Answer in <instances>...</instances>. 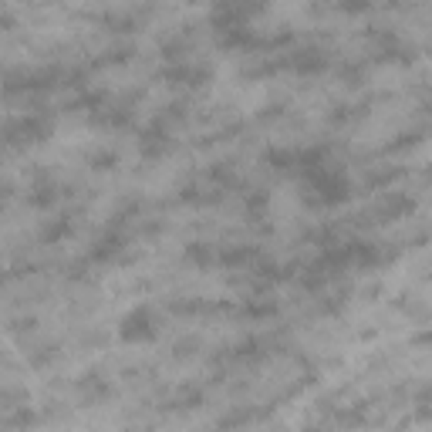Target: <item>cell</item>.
I'll return each instance as SVG.
<instances>
[{"label": "cell", "mask_w": 432, "mask_h": 432, "mask_svg": "<svg viewBox=\"0 0 432 432\" xmlns=\"http://www.w3.org/2000/svg\"><path fill=\"white\" fill-rule=\"evenodd\" d=\"M125 338H152V324L149 318H146V311H139V314H129V321H125Z\"/></svg>", "instance_id": "obj_1"}]
</instances>
